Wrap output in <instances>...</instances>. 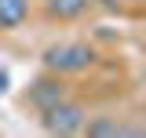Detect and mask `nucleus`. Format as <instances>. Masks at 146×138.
I'll return each instance as SVG.
<instances>
[{
    "instance_id": "nucleus-1",
    "label": "nucleus",
    "mask_w": 146,
    "mask_h": 138,
    "mask_svg": "<svg viewBox=\"0 0 146 138\" xmlns=\"http://www.w3.org/2000/svg\"><path fill=\"white\" fill-rule=\"evenodd\" d=\"M40 62H44V69H48V73L70 76V73H88V69L99 62V51L91 47L88 40H62V44L44 47Z\"/></svg>"
},
{
    "instance_id": "nucleus-2",
    "label": "nucleus",
    "mask_w": 146,
    "mask_h": 138,
    "mask_svg": "<svg viewBox=\"0 0 146 138\" xmlns=\"http://www.w3.org/2000/svg\"><path fill=\"white\" fill-rule=\"evenodd\" d=\"M40 124H44V131H48V135L70 138V135H80V131H84V124H88V109L77 102V98L66 95L62 102L40 109Z\"/></svg>"
},
{
    "instance_id": "nucleus-3",
    "label": "nucleus",
    "mask_w": 146,
    "mask_h": 138,
    "mask_svg": "<svg viewBox=\"0 0 146 138\" xmlns=\"http://www.w3.org/2000/svg\"><path fill=\"white\" fill-rule=\"evenodd\" d=\"M70 95V87H66V80L58 76V73H44V76H36L33 84H29V105H33L36 113L40 109H48V105H55V102H62Z\"/></svg>"
},
{
    "instance_id": "nucleus-4",
    "label": "nucleus",
    "mask_w": 146,
    "mask_h": 138,
    "mask_svg": "<svg viewBox=\"0 0 146 138\" xmlns=\"http://www.w3.org/2000/svg\"><path fill=\"white\" fill-rule=\"evenodd\" d=\"M95 7V0H44V15L51 22H77Z\"/></svg>"
},
{
    "instance_id": "nucleus-5",
    "label": "nucleus",
    "mask_w": 146,
    "mask_h": 138,
    "mask_svg": "<svg viewBox=\"0 0 146 138\" xmlns=\"http://www.w3.org/2000/svg\"><path fill=\"white\" fill-rule=\"evenodd\" d=\"M80 135H88V138H117V135H139V127H124L113 116H95V120L88 116V124H84Z\"/></svg>"
},
{
    "instance_id": "nucleus-6",
    "label": "nucleus",
    "mask_w": 146,
    "mask_h": 138,
    "mask_svg": "<svg viewBox=\"0 0 146 138\" xmlns=\"http://www.w3.org/2000/svg\"><path fill=\"white\" fill-rule=\"evenodd\" d=\"M29 18V0H0V33H11Z\"/></svg>"
},
{
    "instance_id": "nucleus-7",
    "label": "nucleus",
    "mask_w": 146,
    "mask_h": 138,
    "mask_svg": "<svg viewBox=\"0 0 146 138\" xmlns=\"http://www.w3.org/2000/svg\"><path fill=\"white\" fill-rule=\"evenodd\" d=\"M7 84H11V76H7V69H0V95L7 91Z\"/></svg>"
}]
</instances>
